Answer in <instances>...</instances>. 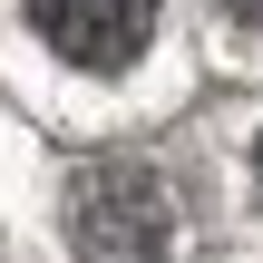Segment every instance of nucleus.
Returning <instances> with one entry per match:
<instances>
[{"instance_id": "1", "label": "nucleus", "mask_w": 263, "mask_h": 263, "mask_svg": "<svg viewBox=\"0 0 263 263\" xmlns=\"http://www.w3.org/2000/svg\"><path fill=\"white\" fill-rule=\"evenodd\" d=\"M68 244L78 263H166L176 254V195L137 156H88L68 176Z\"/></svg>"}, {"instance_id": "2", "label": "nucleus", "mask_w": 263, "mask_h": 263, "mask_svg": "<svg viewBox=\"0 0 263 263\" xmlns=\"http://www.w3.org/2000/svg\"><path fill=\"white\" fill-rule=\"evenodd\" d=\"M29 29L68 68H127L156 29V0H29Z\"/></svg>"}, {"instance_id": "3", "label": "nucleus", "mask_w": 263, "mask_h": 263, "mask_svg": "<svg viewBox=\"0 0 263 263\" xmlns=\"http://www.w3.org/2000/svg\"><path fill=\"white\" fill-rule=\"evenodd\" d=\"M224 10H234V20H244V29L263 39V0H224Z\"/></svg>"}, {"instance_id": "4", "label": "nucleus", "mask_w": 263, "mask_h": 263, "mask_svg": "<svg viewBox=\"0 0 263 263\" xmlns=\"http://www.w3.org/2000/svg\"><path fill=\"white\" fill-rule=\"evenodd\" d=\"M254 185H263V137H254Z\"/></svg>"}]
</instances>
